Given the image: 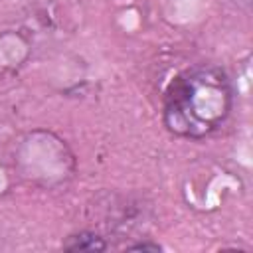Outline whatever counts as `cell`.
Listing matches in <instances>:
<instances>
[{"label":"cell","mask_w":253,"mask_h":253,"mask_svg":"<svg viewBox=\"0 0 253 253\" xmlns=\"http://www.w3.org/2000/svg\"><path fill=\"white\" fill-rule=\"evenodd\" d=\"M233 109V85L217 65H200L180 73L166 89L164 126L180 138L202 140L213 134Z\"/></svg>","instance_id":"6da1fadb"},{"label":"cell","mask_w":253,"mask_h":253,"mask_svg":"<svg viewBox=\"0 0 253 253\" xmlns=\"http://www.w3.org/2000/svg\"><path fill=\"white\" fill-rule=\"evenodd\" d=\"M63 247L65 249H71V251H103V249H107V243L97 233L81 231L77 235H71L63 243Z\"/></svg>","instance_id":"7a4b0ae2"},{"label":"cell","mask_w":253,"mask_h":253,"mask_svg":"<svg viewBox=\"0 0 253 253\" xmlns=\"http://www.w3.org/2000/svg\"><path fill=\"white\" fill-rule=\"evenodd\" d=\"M130 249H152V251H158L160 247L154 245V243H138V245H132Z\"/></svg>","instance_id":"3957f363"}]
</instances>
